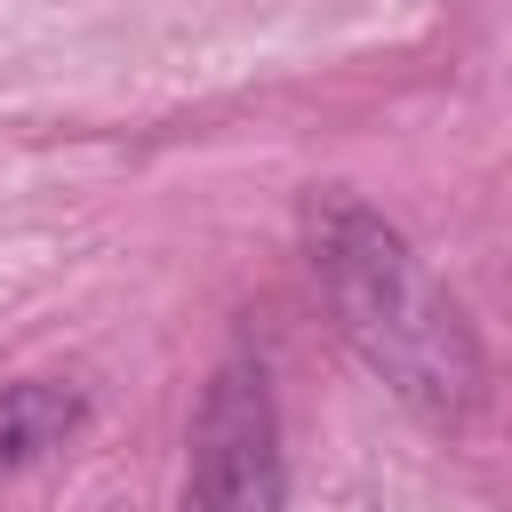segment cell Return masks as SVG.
Listing matches in <instances>:
<instances>
[{
    "instance_id": "6da1fadb",
    "label": "cell",
    "mask_w": 512,
    "mask_h": 512,
    "mask_svg": "<svg viewBox=\"0 0 512 512\" xmlns=\"http://www.w3.org/2000/svg\"><path fill=\"white\" fill-rule=\"evenodd\" d=\"M304 248L312 280L336 304V328L360 344V360L424 416H464L480 392V352L440 296V280L416 264V248L344 184L304 200Z\"/></svg>"
},
{
    "instance_id": "3957f363",
    "label": "cell",
    "mask_w": 512,
    "mask_h": 512,
    "mask_svg": "<svg viewBox=\"0 0 512 512\" xmlns=\"http://www.w3.org/2000/svg\"><path fill=\"white\" fill-rule=\"evenodd\" d=\"M80 424V400L64 384H8L0 392V464H32Z\"/></svg>"
},
{
    "instance_id": "7a4b0ae2",
    "label": "cell",
    "mask_w": 512,
    "mask_h": 512,
    "mask_svg": "<svg viewBox=\"0 0 512 512\" xmlns=\"http://www.w3.org/2000/svg\"><path fill=\"white\" fill-rule=\"evenodd\" d=\"M280 408L272 384L248 352H232L192 416V456H184V504L176 512H280Z\"/></svg>"
}]
</instances>
